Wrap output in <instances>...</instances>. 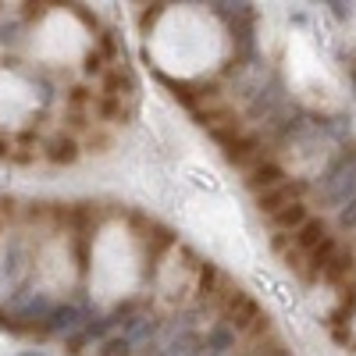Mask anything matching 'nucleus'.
Returning <instances> with one entry per match:
<instances>
[{"mask_svg": "<svg viewBox=\"0 0 356 356\" xmlns=\"http://www.w3.org/2000/svg\"><path fill=\"white\" fill-rule=\"evenodd\" d=\"M257 203H260V211H264V218H271V214L285 211L289 203H300V186H292V182H282L278 189H271V193H264V196H257Z\"/></svg>", "mask_w": 356, "mask_h": 356, "instance_id": "4", "label": "nucleus"}, {"mask_svg": "<svg viewBox=\"0 0 356 356\" xmlns=\"http://www.w3.org/2000/svg\"><path fill=\"white\" fill-rule=\"evenodd\" d=\"M161 356H203V339L193 335V332H182L161 349Z\"/></svg>", "mask_w": 356, "mask_h": 356, "instance_id": "7", "label": "nucleus"}, {"mask_svg": "<svg viewBox=\"0 0 356 356\" xmlns=\"http://www.w3.org/2000/svg\"><path fill=\"white\" fill-rule=\"evenodd\" d=\"M228 349H235V328H228L225 321H218L214 328L203 335V353L207 356H225Z\"/></svg>", "mask_w": 356, "mask_h": 356, "instance_id": "5", "label": "nucleus"}, {"mask_svg": "<svg viewBox=\"0 0 356 356\" xmlns=\"http://www.w3.org/2000/svg\"><path fill=\"white\" fill-rule=\"evenodd\" d=\"M221 150H225V161L228 164H235V168H253V164H260V139L257 136H250V132H235V136H228L225 143H221Z\"/></svg>", "mask_w": 356, "mask_h": 356, "instance_id": "1", "label": "nucleus"}, {"mask_svg": "<svg viewBox=\"0 0 356 356\" xmlns=\"http://www.w3.org/2000/svg\"><path fill=\"white\" fill-rule=\"evenodd\" d=\"M82 324H86V310L75 307V303H61V307H54L43 317V332H50V335H75Z\"/></svg>", "mask_w": 356, "mask_h": 356, "instance_id": "2", "label": "nucleus"}, {"mask_svg": "<svg viewBox=\"0 0 356 356\" xmlns=\"http://www.w3.org/2000/svg\"><path fill=\"white\" fill-rule=\"evenodd\" d=\"M132 349H136V342L122 332V335H114V339H107L104 346H100V353L97 356H132Z\"/></svg>", "mask_w": 356, "mask_h": 356, "instance_id": "8", "label": "nucleus"}, {"mask_svg": "<svg viewBox=\"0 0 356 356\" xmlns=\"http://www.w3.org/2000/svg\"><path fill=\"white\" fill-rule=\"evenodd\" d=\"M267 221H271V225H275V228H278L282 235H289V232H296L300 225H307V203H303V200H300V203H289L285 211L271 214Z\"/></svg>", "mask_w": 356, "mask_h": 356, "instance_id": "6", "label": "nucleus"}, {"mask_svg": "<svg viewBox=\"0 0 356 356\" xmlns=\"http://www.w3.org/2000/svg\"><path fill=\"white\" fill-rule=\"evenodd\" d=\"M47 157L50 161H57V164H72L75 157H79V150H75V143L72 139H57V143H50V150H47Z\"/></svg>", "mask_w": 356, "mask_h": 356, "instance_id": "9", "label": "nucleus"}, {"mask_svg": "<svg viewBox=\"0 0 356 356\" xmlns=\"http://www.w3.org/2000/svg\"><path fill=\"white\" fill-rule=\"evenodd\" d=\"M8 154H11V143H8V139H0V157H8Z\"/></svg>", "mask_w": 356, "mask_h": 356, "instance_id": "11", "label": "nucleus"}, {"mask_svg": "<svg viewBox=\"0 0 356 356\" xmlns=\"http://www.w3.org/2000/svg\"><path fill=\"white\" fill-rule=\"evenodd\" d=\"M282 182H289V178H285V171H282L275 161H260V164H253V168L246 171V186H250L257 196L278 189Z\"/></svg>", "mask_w": 356, "mask_h": 356, "instance_id": "3", "label": "nucleus"}, {"mask_svg": "<svg viewBox=\"0 0 356 356\" xmlns=\"http://www.w3.org/2000/svg\"><path fill=\"white\" fill-rule=\"evenodd\" d=\"M339 221H342V228H356V196L342 207V214H339Z\"/></svg>", "mask_w": 356, "mask_h": 356, "instance_id": "10", "label": "nucleus"}]
</instances>
